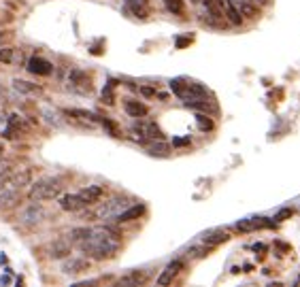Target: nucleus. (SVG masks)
<instances>
[{
	"label": "nucleus",
	"mask_w": 300,
	"mask_h": 287,
	"mask_svg": "<svg viewBox=\"0 0 300 287\" xmlns=\"http://www.w3.org/2000/svg\"><path fill=\"white\" fill-rule=\"evenodd\" d=\"M292 213H294L292 209H281L279 213L275 215V219H279V221H281V219H288V217H292Z\"/></svg>",
	"instance_id": "nucleus-33"
},
{
	"label": "nucleus",
	"mask_w": 300,
	"mask_h": 287,
	"mask_svg": "<svg viewBox=\"0 0 300 287\" xmlns=\"http://www.w3.org/2000/svg\"><path fill=\"white\" fill-rule=\"evenodd\" d=\"M296 283H298V285H300V275H298V281H296Z\"/></svg>",
	"instance_id": "nucleus-41"
},
{
	"label": "nucleus",
	"mask_w": 300,
	"mask_h": 287,
	"mask_svg": "<svg viewBox=\"0 0 300 287\" xmlns=\"http://www.w3.org/2000/svg\"><path fill=\"white\" fill-rule=\"evenodd\" d=\"M170 90L175 96H179L183 102L185 100H194V98H204L209 96V90L198 81H188V79H173L170 81Z\"/></svg>",
	"instance_id": "nucleus-4"
},
{
	"label": "nucleus",
	"mask_w": 300,
	"mask_h": 287,
	"mask_svg": "<svg viewBox=\"0 0 300 287\" xmlns=\"http://www.w3.org/2000/svg\"><path fill=\"white\" fill-rule=\"evenodd\" d=\"M183 268V262L181 260H175V262H170L166 268L162 270V275L158 277V285H170L173 283V279L179 275V270Z\"/></svg>",
	"instance_id": "nucleus-16"
},
{
	"label": "nucleus",
	"mask_w": 300,
	"mask_h": 287,
	"mask_svg": "<svg viewBox=\"0 0 300 287\" xmlns=\"http://www.w3.org/2000/svg\"><path fill=\"white\" fill-rule=\"evenodd\" d=\"M145 281H147L145 272L134 270V272H130V275H126L124 279H119V285H141V283H145Z\"/></svg>",
	"instance_id": "nucleus-25"
},
{
	"label": "nucleus",
	"mask_w": 300,
	"mask_h": 287,
	"mask_svg": "<svg viewBox=\"0 0 300 287\" xmlns=\"http://www.w3.org/2000/svg\"><path fill=\"white\" fill-rule=\"evenodd\" d=\"M143 213H145V206H143V204H130L128 209H124V211H121V213L117 215L115 221H117V224H126V221L139 219Z\"/></svg>",
	"instance_id": "nucleus-19"
},
{
	"label": "nucleus",
	"mask_w": 300,
	"mask_h": 287,
	"mask_svg": "<svg viewBox=\"0 0 300 287\" xmlns=\"http://www.w3.org/2000/svg\"><path fill=\"white\" fill-rule=\"evenodd\" d=\"M60 206H62V211L77 213V211H83L88 206V202L81 198V193H66V196L60 198Z\"/></svg>",
	"instance_id": "nucleus-12"
},
{
	"label": "nucleus",
	"mask_w": 300,
	"mask_h": 287,
	"mask_svg": "<svg viewBox=\"0 0 300 287\" xmlns=\"http://www.w3.org/2000/svg\"><path fill=\"white\" fill-rule=\"evenodd\" d=\"M188 109H194V111H202V113H211L213 111V102L211 100H206L204 98H194V100H185L183 102Z\"/></svg>",
	"instance_id": "nucleus-20"
},
{
	"label": "nucleus",
	"mask_w": 300,
	"mask_h": 287,
	"mask_svg": "<svg viewBox=\"0 0 300 287\" xmlns=\"http://www.w3.org/2000/svg\"><path fill=\"white\" fill-rule=\"evenodd\" d=\"M128 206H130V200H128V198L113 196L111 200H106V202H100L94 211H90V217L92 219H102V221H106V219L115 221L117 215L124 209H128Z\"/></svg>",
	"instance_id": "nucleus-3"
},
{
	"label": "nucleus",
	"mask_w": 300,
	"mask_h": 287,
	"mask_svg": "<svg viewBox=\"0 0 300 287\" xmlns=\"http://www.w3.org/2000/svg\"><path fill=\"white\" fill-rule=\"evenodd\" d=\"M141 92H143L145 96H155V90H153V88H141Z\"/></svg>",
	"instance_id": "nucleus-35"
},
{
	"label": "nucleus",
	"mask_w": 300,
	"mask_h": 287,
	"mask_svg": "<svg viewBox=\"0 0 300 287\" xmlns=\"http://www.w3.org/2000/svg\"><path fill=\"white\" fill-rule=\"evenodd\" d=\"M190 2H200V0H190Z\"/></svg>",
	"instance_id": "nucleus-40"
},
{
	"label": "nucleus",
	"mask_w": 300,
	"mask_h": 287,
	"mask_svg": "<svg viewBox=\"0 0 300 287\" xmlns=\"http://www.w3.org/2000/svg\"><path fill=\"white\" fill-rule=\"evenodd\" d=\"M32 181V170L30 168H26V166H19V168H13L11 172V177H9V181H6V185H11V188H26V185H30Z\"/></svg>",
	"instance_id": "nucleus-7"
},
{
	"label": "nucleus",
	"mask_w": 300,
	"mask_h": 287,
	"mask_svg": "<svg viewBox=\"0 0 300 287\" xmlns=\"http://www.w3.org/2000/svg\"><path fill=\"white\" fill-rule=\"evenodd\" d=\"M124 2H126V6H128V9H130L137 17H147V13H149L147 0H124Z\"/></svg>",
	"instance_id": "nucleus-22"
},
{
	"label": "nucleus",
	"mask_w": 300,
	"mask_h": 287,
	"mask_svg": "<svg viewBox=\"0 0 300 287\" xmlns=\"http://www.w3.org/2000/svg\"><path fill=\"white\" fill-rule=\"evenodd\" d=\"M230 236H228L226 230H209V232H204V234H200V242H204V245H209L211 249L213 247H217L221 245V242H226Z\"/></svg>",
	"instance_id": "nucleus-14"
},
{
	"label": "nucleus",
	"mask_w": 300,
	"mask_h": 287,
	"mask_svg": "<svg viewBox=\"0 0 300 287\" xmlns=\"http://www.w3.org/2000/svg\"><path fill=\"white\" fill-rule=\"evenodd\" d=\"M81 251L94 260H111L119 251V234L113 228H94L90 234L79 242Z\"/></svg>",
	"instance_id": "nucleus-1"
},
{
	"label": "nucleus",
	"mask_w": 300,
	"mask_h": 287,
	"mask_svg": "<svg viewBox=\"0 0 300 287\" xmlns=\"http://www.w3.org/2000/svg\"><path fill=\"white\" fill-rule=\"evenodd\" d=\"M11 172H13V168H11L9 162H0V188H2V183L9 181Z\"/></svg>",
	"instance_id": "nucleus-31"
},
{
	"label": "nucleus",
	"mask_w": 300,
	"mask_h": 287,
	"mask_svg": "<svg viewBox=\"0 0 300 287\" xmlns=\"http://www.w3.org/2000/svg\"><path fill=\"white\" fill-rule=\"evenodd\" d=\"M19 200H21V190L6 185V190L0 191V211H9V209H13V206L19 202Z\"/></svg>",
	"instance_id": "nucleus-10"
},
{
	"label": "nucleus",
	"mask_w": 300,
	"mask_h": 287,
	"mask_svg": "<svg viewBox=\"0 0 300 287\" xmlns=\"http://www.w3.org/2000/svg\"><path fill=\"white\" fill-rule=\"evenodd\" d=\"M124 109L130 117H143V115H147V106L143 102H139V100H126Z\"/></svg>",
	"instance_id": "nucleus-21"
},
{
	"label": "nucleus",
	"mask_w": 300,
	"mask_h": 287,
	"mask_svg": "<svg viewBox=\"0 0 300 287\" xmlns=\"http://www.w3.org/2000/svg\"><path fill=\"white\" fill-rule=\"evenodd\" d=\"M251 2H255V4H266L268 0H251Z\"/></svg>",
	"instance_id": "nucleus-38"
},
{
	"label": "nucleus",
	"mask_w": 300,
	"mask_h": 287,
	"mask_svg": "<svg viewBox=\"0 0 300 287\" xmlns=\"http://www.w3.org/2000/svg\"><path fill=\"white\" fill-rule=\"evenodd\" d=\"M113 88H115V81H109V85L102 90V102L113 104L115 102V96H113Z\"/></svg>",
	"instance_id": "nucleus-32"
},
{
	"label": "nucleus",
	"mask_w": 300,
	"mask_h": 287,
	"mask_svg": "<svg viewBox=\"0 0 300 287\" xmlns=\"http://www.w3.org/2000/svg\"><path fill=\"white\" fill-rule=\"evenodd\" d=\"M2 151H4V145H2V143H0V155H2Z\"/></svg>",
	"instance_id": "nucleus-39"
},
{
	"label": "nucleus",
	"mask_w": 300,
	"mask_h": 287,
	"mask_svg": "<svg viewBox=\"0 0 300 287\" xmlns=\"http://www.w3.org/2000/svg\"><path fill=\"white\" fill-rule=\"evenodd\" d=\"M164 4H166V9L173 13V15H183V11H185L181 0H164Z\"/></svg>",
	"instance_id": "nucleus-29"
},
{
	"label": "nucleus",
	"mask_w": 300,
	"mask_h": 287,
	"mask_svg": "<svg viewBox=\"0 0 300 287\" xmlns=\"http://www.w3.org/2000/svg\"><path fill=\"white\" fill-rule=\"evenodd\" d=\"M147 151L151 153V155H168L170 147L166 145V143H162V141L158 139V143H151V145H147Z\"/></svg>",
	"instance_id": "nucleus-27"
},
{
	"label": "nucleus",
	"mask_w": 300,
	"mask_h": 287,
	"mask_svg": "<svg viewBox=\"0 0 300 287\" xmlns=\"http://www.w3.org/2000/svg\"><path fill=\"white\" fill-rule=\"evenodd\" d=\"M62 181L53 177H45L37 181L34 185H30V191H28V198L30 200H53L62 193Z\"/></svg>",
	"instance_id": "nucleus-2"
},
{
	"label": "nucleus",
	"mask_w": 300,
	"mask_h": 287,
	"mask_svg": "<svg viewBox=\"0 0 300 287\" xmlns=\"http://www.w3.org/2000/svg\"><path fill=\"white\" fill-rule=\"evenodd\" d=\"M188 143H190V139H175L173 145H179L181 147V145H188Z\"/></svg>",
	"instance_id": "nucleus-37"
},
{
	"label": "nucleus",
	"mask_w": 300,
	"mask_h": 287,
	"mask_svg": "<svg viewBox=\"0 0 300 287\" xmlns=\"http://www.w3.org/2000/svg\"><path fill=\"white\" fill-rule=\"evenodd\" d=\"M28 70H30L32 75H39V77H49L53 73V64L43 60L39 55H32L30 60H28Z\"/></svg>",
	"instance_id": "nucleus-11"
},
{
	"label": "nucleus",
	"mask_w": 300,
	"mask_h": 287,
	"mask_svg": "<svg viewBox=\"0 0 300 287\" xmlns=\"http://www.w3.org/2000/svg\"><path fill=\"white\" fill-rule=\"evenodd\" d=\"M90 268V260H85V257H70L62 264V272L64 275H79V272L88 270Z\"/></svg>",
	"instance_id": "nucleus-15"
},
{
	"label": "nucleus",
	"mask_w": 300,
	"mask_h": 287,
	"mask_svg": "<svg viewBox=\"0 0 300 287\" xmlns=\"http://www.w3.org/2000/svg\"><path fill=\"white\" fill-rule=\"evenodd\" d=\"M13 90L21 96H30V98H39L43 96V88L39 83H30L26 79H13Z\"/></svg>",
	"instance_id": "nucleus-8"
},
{
	"label": "nucleus",
	"mask_w": 300,
	"mask_h": 287,
	"mask_svg": "<svg viewBox=\"0 0 300 287\" xmlns=\"http://www.w3.org/2000/svg\"><path fill=\"white\" fill-rule=\"evenodd\" d=\"M70 245H73V242H70L68 239H58V240H53L51 245H49L47 253H49L51 260H62V257L70 255Z\"/></svg>",
	"instance_id": "nucleus-13"
},
{
	"label": "nucleus",
	"mask_w": 300,
	"mask_h": 287,
	"mask_svg": "<svg viewBox=\"0 0 300 287\" xmlns=\"http://www.w3.org/2000/svg\"><path fill=\"white\" fill-rule=\"evenodd\" d=\"M196 121H198V128H200V130H204V132L213 130V121L206 117L204 113H198V115H196Z\"/></svg>",
	"instance_id": "nucleus-30"
},
{
	"label": "nucleus",
	"mask_w": 300,
	"mask_h": 287,
	"mask_svg": "<svg viewBox=\"0 0 300 287\" xmlns=\"http://www.w3.org/2000/svg\"><path fill=\"white\" fill-rule=\"evenodd\" d=\"M11 39H13V34H11V32H2V30H0V47L6 45V43H9Z\"/></svg>",
	"instance_id": "nucleus-34"
},
{
	"label": "nucleus",
	"mask_w": 300,
	"mask_h": 287,
	"mask_svg": "<svg viewBox=\"0 0 300 287\" xmlns=\"http://www.w3.org/2000/svg\"><path fill=\"white\" fill-rule=\"evenodd\" d=\"M230 2L237 6V9L243 13V15H247V17H255V6L251 0H230Z\"/></svg>",
	"instance_id": "nucleus-26"
},
{
	"label": "nucleus",
	"mask_w": 300,
	"mask_h": 287,
	"mask_svg": "<svg viewBox=\"0 0 300 287\" xmlns=\"http://www.w3.org/2000/svg\"><path fill=\"white\" fill-rule=\"evenodd\" d=\"M224 9H226V17L230 19L234 26H241L243 24V13L230 2V0H224Z\"/></svg>",
	"instance_id": "nucleus-23"
},
{
	"label": "nucleus",
	"mask_w": 300,
	"mask_h": 287,
	"mask_svg": "<svg viewBox=\"0 0 300 287\" xmlns=\"http://www.w3.org/2000/svg\"><path fill=\"white\" fill-rule=\"evenodd\" d=\"M68 88L73 92H79V94H88V92L92 90L90 85V77L83 73V70H70L68 75Z\"/></svg>",
	"instance_id": "nucleus-6"
},
{
	"label": "nucleus",
	"mask_w": 300,
	"mask_h": 287,
	"mask_svg": "<svg viewBox=\"0 0 300 287\" xmlns=\"http://www.w3.org/2000/svg\"><path fill=\"white\" fill-rule=\"evenodd\" d=\"M90 230L92 228H73V230H70V234H68V240L70 242H81L85 236L90 234Z\"/></svg>",
	"instance_id": "nucleus-28"
},
{
	"label": "nucleus",
	"mask_w": 300,
	"mask_h": 287,
	"mask_svg": "<svg viewBox=\"0 0 300 287\" xmlns=\"http://www.w3.org/2000/svg\"><path fill=\"white\" fill-rule=\"evenodd\" d=\"M0 92H2V90H0Z\"/></svg>",
	"instance_id": "nucleus-42"
},
{
	"label": "nucleus",
	"mask_w": 300,
	"mask_h": 287,
	"mask_svg": "<svg viewBox=\"0 0 300 287\" xmlns=\"http://www.w3.org/2000/svg\"><path fill=\"white\" fill-rule=\"evenodd\" d=\"M273 224L266 221L264 217H249V219H241L237 224V230L241 232H251V230H258V228H270Z\"/></svg>",
	"instance_id": "nucleus-17"
},
{
	"label": "nucleus",
	"mask_w": 300,
	"mask_h": 287,
	"mask_svg": "<svg viewBox=\"0 0 300 287\" xmlns=\"http://www.w3.org/2000/svg\"><path fill=\"white\" fill-rule=\"evenodd\" d=\"M45 217H47V211H45V206L41 204V200H32V204L21 211V221H24L26 226H39L45 221Z\"/></svg>",
	"instance_id": "nucleus-5"
},
{
	"label": "nucleus",
	"mask_w": 300,
	"mask_h": 287,
	"mask_svg": "<svg viewBox=\"0 0 300 287\" xmlns=\"http://www.w3.org/2000/svg\"><path fill=\"white\" fill-rule=\"evenodd\" d=\"M79 193L88 204H96V202H100V198L104 196V188L102 185H88V188H83Z\"/></svg>",
	"instance_id": "nucleus-18"
},
{
	"label": "nucleus",
	"mask_w": 300,
	"mask_h": 287,
	"mask_svg": "<svg viewBox=\"0 0 300 287\" xmlns=\"http://www.w3.org/2000/svg\"><path fill=\"white\" fill-rule=\"evenodd\" d=\"M185 45H190V39H177V47H185Z\"/></svg>",
	"instance_id": "nucleus-36"
},
{
	"label": "nucleus",
	"mask_w": 300,
	"mask_h": 287,
	"mask_svg": "<svg viewBox=\"0 0 300 287\" xmlns=\"http://www.w3.org/2000/svg\"><path fill=\"white\" fill-rule=\"evenodd\" d=\"M132 132L134 136H137L139 141H147V139H162L160 134V128L155 124H143V121H139V124L132 126Z\"/></svg>",
	"instance_id": "nucleus-9"
},
{
	"label": "nucleus",
	"mask_w": 300,
	"mask_h": 287,
	"mask_svg": "<svg viewBox=\"0 0 300 287\" xmlns=\"http://www.w3.org/2000/svg\"><path fill=\"white\" fill-rule=\"evenodd\" d=\"M17 60H21V51H17V49H13V47H6V45L0 47V62L2 64H11V62H17Z\"/></svg>",
	"instance_id": "nucleus-24"
}]
</instances>
